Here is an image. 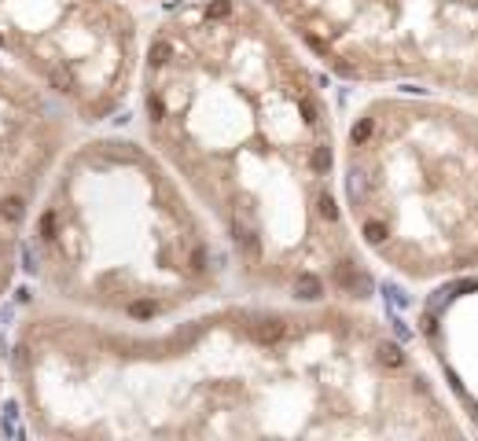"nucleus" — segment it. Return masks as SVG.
Returning <instances> with one entry per match:
<instances>
[{
  "label": "nucleus",
  "mask_w": 478,
  "mask_h": 441,
  "mask_svg": "<svg viewBox=\"0 0 478 441\" xmlns=\"http://www.w3.org/2000/svg\"><path fill=\"white\" fill-rule=\"evenodd\" d=\"M412 335L478 427V276L438 279L412 313Z\"/></svg>",
  "instance_id": "8"
},
{
  "label": "nucleus",
  "mask_w": 478,
  "mask_h": 441,
  "mask_svg": "<svg viewBox=\"0 0 478 441\" xmlns=\"http://www.w3.org/2000/svg\"><path fill=\"white\" fill-rule=\"evenodd\" d=\"M34 438H456L445 397L371 305L214 298L155 327L34 302L8 338Z\"/></svg>",
  "instance_id": "1"
},
{
  "label": "nucleus",
  "mask_w": 478,
  "mask_h": 441,
  "mask_svg": "<svg viewBox=\"0 0 478 441\" xmlns=\"http://www.w3.org/2000/svg\"><path fill=\"white\" fill-rule=\"evenodd\" d=\"M357 246L405 283L478 272V118L442 92L371 89L338 129Z\"/></svg>",
  "instance_id": "4"
},
{
  "label": "nucleus",
  "mask_w": 478,
  "mask_h": 441,
  "mask_svg": "<svg viewBox=\"0 0 478 441\" xmlns=\"http://www.w3.org/2000/svg\"><path fill=\"white\" fill-rule=\"evenodd\" d=\"M78 118L41 81L0 59V302L23 272L26 232Z\"/></svg>",
  "instance_id": "7"
},
{
  "label": "nucleus",
  "mask_w": 478,
  "mask_h": 441,
  "mask_svg": "<svg viewBox=\"0 0 478 441\" xmlns=\"http://www.w3.org/2000/svg\"><path fill=\"white\" fill-rule=\"evenodd\" d=\"M140 48L144 26L125 0H0V59L45 85L81 129L133 103Z\"/></svg>",
  "instance_id": "6"
},
{
  "label": "nucleus",
  "mask_w": 478,
  "mask_h": 441,
  "mask_svg": "<svg viewBox=\"0 0 478 441\" xmlns=\"http://www.w3.org/2000/svg\"><path fill=\"white\" fill-rule=\"evenodd\" d=\"M327 78L478 100V0H261Z\"/></svg>",
  "instance_id": "5"
},
{
  "label": "nucleus",
  "mask_w": 478,
  "mask_h": 441,
  "mask_svg": "<svg viewBox=\"0 0 478 441\" xmlns=\"http://www.w3.org/2000/svg\"><path fill=\"white\" fill-rule=\"evenodd\" d=\"M8 390H12V383H8V361H0V434H4V401H8Z\"/></svg>",
  "instance_id": "9"
},
{
  "label": "nucleus",
  "mask_w": 478,
  "mask_h": 441,
  "mask_svg": "<svg viewBox=\"0 0 478 441\" xmlns=\"http://www.w3.org/2000/svg\"><path fill=\"white\" fill-rule=\"evenodd\" d=\"M125 4H147V8H151V4H177V0H125Z\"/></svg>",
  "instance_id": "10"
},
{
  "label": "nucleus",
  "mask_w": 478,
  "mask_h": 441,
  "mask_svg": "<svg viewBox=\"0 0 478 441\" xmlns=\"http://www.w3.org/2000/svg\"><path fill=\"white\" fill-rule=\"evenodd\" d=\"M140 136L203 206L243 294L376 305L338 191L327 74L261 0H177L144 30Z\"/></svg>",
  "instance_id": "2"
},
{
  "label": "nucleus",
  "mask_w": 478,
  "mask_h": 441,
  "mask_svg": "<svg viewBox=\"0 0 478 441\" xmlns=\"http://www.w3.org/2000/svg\"><path fill=\"white\" fill-rule=\"evenodd\" d=\"M37 302L118 327H155L221 298L232 261L217 228L155 147L85 133L52 169L26 232Z\"/></svg>",
  "instance_id": "3"
}]
</instances>
